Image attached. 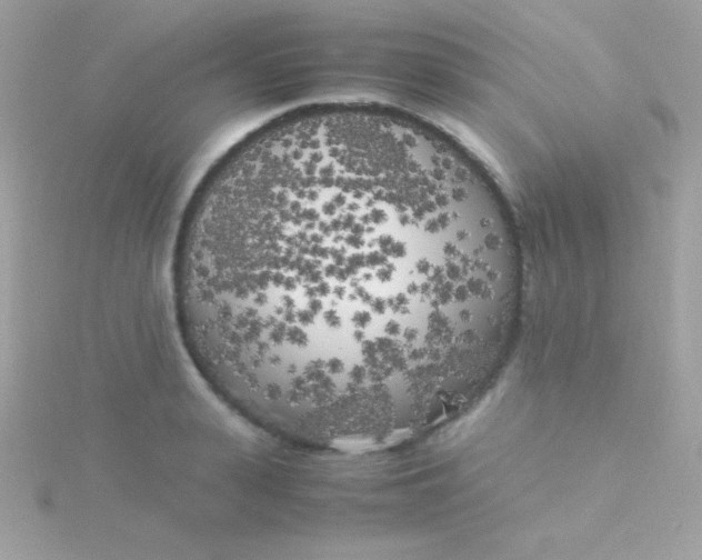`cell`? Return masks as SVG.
<instances>
[{
    "instance_id": "6da1fadb",
    "label": "cell",
    "mask_w": 702,
    "mask_h": 560,
    "mask_svg": "<svg viewBox=\"0 0 702 560\" xmlns=\"http://www.w3.org/2000/svg\"><path fill=\"white\" fill-rule=\"evenodd\" d=\"M498 198L441 142L353 124L262 151L208 203L176 279L190 352L261 428L377 443L443 419L520 288Z\"/></svg>"
}]
</instances>
